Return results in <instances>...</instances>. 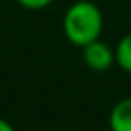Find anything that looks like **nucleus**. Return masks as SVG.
<instances>
[{"instance_id":"nucleus-1","label":"nucleus","mask_w":131,"mask_h":131,"mask_svg":"<svg viewBox=\"0 0 131 131\" xmlns=\"http://www.w3.org/2000/svg\"><path fill=\"white\" fill-rule=\"evenodd\" d=\"M105 17L101 8L89 0H78L67 8L63 15V32L72 46L84 48L89 42L101 38Z\"/></svg>"},{"instance_id":"nucleus-2","label":"nucleus","mask_w":131,"mask_h":131,"mask_svg":"<svg viewBox=\"0 0 131 131\" xmlns=\"http://www.w3.org/2000/svg\"><path fill=\"white\" fill-rule=\"evenodd\" d=\"M82 59L88 69H91L95 72H105L112 65H116L114 48H110L101 38L93 40V42H89L88 46L82 48Z\"/></svg>"},{"instance_id":"nucleus-3","label":"nucleus","mask_w":131,"mask_h":131,"mask_svg":"<svg viewBox=\"0 0 131 131\" xmlns=\"http://www.w3.org/2000/svg\"><path fill=\"white\" fill-rule=\"evenodd\" d=\"M110 131H131V97H124L110 108L108 114Z\"/></svg>"},{"instance_id":"nucleus-4","label":"nucleus","mask_w":131,"mask_h":131,"mask_svg":"<svg viewBox=\"0 0 131 131\" xmlns=\"http://www.w3.org/2000/svg\"><path fill=\"white\" fill-rule=\"evenodd\" d=\"M114 59L122 70L131 74V32L124 34L114 46Z\"/></svg>"},{"instance_id":"nucleus-5","label":"nucleus","mask_w":131,"mask_h":131,"mask_svg":"<svg viewBox=\"0 0 131 131\" xmlns=\"http://www.w3.org/2000/svg\"><path fill=\"white\" fill-rule=\"evenodd\" d=\"M21 8L25 10H30V12H38V10H44V8L51 6L55 0H15Z\"/></svg>"},{"instance_id":"nucleus-6","label":"nucleus","mask_w":131,"mask_h":131,"mask_svg":"<svg viewBox=\"0 0 131 131\" xmlns=\"http://www.w3.org/2000/svg\"><path fill=\"white\" fill-rule=\"evenodd\" d=\"M0 131H15V127H13V125H12L8 120L0 118Z\"/></svg>"}]
</instances>
